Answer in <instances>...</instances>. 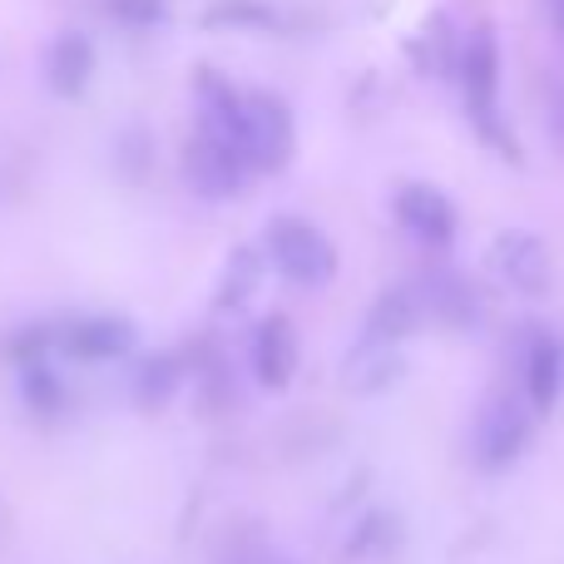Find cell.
<instances>
[{
    "label": "cell",
    "instance_id": "6da1fadb",
    "mask_svg": "<svg viewBox=\"0 0 564 564\" xmlns=\"http://www.w3.org/2000/svg\"><path fill=\"white\" fill-rule=\"evenodd\" d=\"M263 258L288 282H297V288H322V282L337 278V248H332V238L297 214H282L268 224Z\"/></svg>",
    "mask_w": 564,
    "mask_h": 564
},
{
    "label": "cell",
    "instance_id": "7a4b0ae2",
    "mask_svg": "<svg viewBox=\"0 0 564 564\" xmlns=\"http://www.w3.org/2000/svg\"><path fill=\"white\" fill-rule=\"evenodd\" d=\"M530 431H535V411L520 391H496V397L480 401L476 426H470V446H476V460L486 470H506L525 456Z\"/></svg>",
    "mask_w": 564,
    "mask_h": 564
},
{
    "label": "cell",
    "instance_id": "3957f363",
    "mask_svg": "<svg viewBox=\"0 0 564 564\" xmlns=\"http://www.w3.org/2000/svg\"><path fill=\"white\" fill-rule=\"evenodd\" d=\"M510 357H516L520 397L530 401V411H535V416H540V411H555L560 397H564V337H560V332L545 327V322L520 327Z\"/></svg>",
    "mask_w": 564,
    "mask_h": 564
},
{
    "label": "cell",
    "instance_id": "277c9868",
    "mask_svg": "<svg viewBox=\"0 0 564 564\" xmlns=\"http://www.w3.org/2000/svg\"><path fill=\"white\" fill-rule=\"evenodd\" d=\"M490 263H496V273L510 282L516 292H525V297H545L550 288H555V258H550L545 238L525 234V228H506V234L490 243Z\"/></svg>",
    "mask_w": 564,
    "mask_h": 564
},
{
    "label": "cell",
    "instance_id": "5b68a950",
    "mask_svg": "<svg viewBox=\"0 0 564 564\" xmlns=\"http://www.w3.org/2000/svg\"><path fill=\"white\" fill-rule=\"evenodd\" d=\"M397 224L406 228L416 243L426 248H451V238H456L460 218H456V204H451L441 188L431 184H406L397 194Z\"/></svg>",
    "mask_w": 564,
    "mask_h": 564
},
{
    "label": "cell",
    "instance_id": "8992f818",
    "mask_svg": "<svg viewBox=\"0 0 564 564\" xmlns=\"http://www.w3.org/2000/svg\"><path fill=\"white\" fill-rule=\"evenodd\" d=\"M184 178L194 184V194L204 198H234L248 178V164L214 134H198L184 154Z\"/></svg>",
    "mask_w": 564,
    "mask_h": 564
},
{
    "label": "cell",
    "instance_id": "52a82bcc",
    "mask_svg": "<svg viewBox=\"0 0 564 564\" xmlns=\"http://www.w3.org/2000/svg\"><path fill=\"white\" fill-rule=\"evenodd\" d=\"M248 367H253L258 387L282 391L297 371V332L282 312H268L263 322L253 327V341H248Z\"/></svg>",
    "mask_w": 564,
    "mask_h": 564
},
{
    "label": "cell",
    "instance_id": "ba28073f",
    "mask_svg": "<svg viewBox=\"0 0 564 564\" xmlns=\"http://www.w3.org/2000/svg\"><path fill=\"white\" fill-rule=\"evenodd\" d=\"M401 371H406V357H401L397 341H377V337H361L357 347L341 357V387L351 391V397H381V391H391L401 381Z\"/></svg>",
    "mask_w": 564,
    "mask_h": 564
},
{
    "label": "cell",
    "instance_id": "9c48e42d",
    "mask_svg": "<svg viewBox=\"0 0 564 564\" xmlns=\"http://www.w3.org/2000/svg\"><path fill=\"white\" fill-rule=\"evenodd\" d=\"M59 347L79 361H115L134 347V322H124V317H79L59 332Z\"/></svg>",
    "mask_w": 564,
    "mask_h": 564
},
{
    "label": "cell",
    "instance_id": "30bf717a",
    "mask_svg": "<svg viewBox=\"0 0 564 564\" xmlns=\"http://www.w3.org/2000/svg\"><path fill=\"white\" fill-rule=\"evenodd\" d=\"M416 297H421V312H431L446 327H470L480 317V292L460 273H426Z\"/></svg>",
    "mask_w": 564,
    "mask_h": 564
},
{
    "label": "cell",
    "instance_id": "8fae6325",
    "mask_svg": "<svg viewBox=\"0 0 564 564\" xmlns=\"http://www.w3.org/2000/svg\"><path fill=\"white\" fill-rule=\"evenodd\" d=\"M421 297L416 288H387L377 292V302L367 307V317H361V337H377V341H406L411 332L421 327Z\"/></svg>",
    "mask_w": 564,
    "mask_h": 564
},
{
    "label": "cell",
    "instance_id": "7c38bea8",
    "mask_svg": "<svg viewBox=\"0 0 564 564\" xmlns=\"http://www.w3.org/2000/svg\"><path fill=\"white\" fill-rule=\"evenodd\" d=\"M496 75H500L496 40H490L486 30H476V35L466 40V50H460V85H466V99L480 124L490 119V105H496Z\"/></svg>",
    "mask_w": 564,
    "mask_h": 564
},
{
    "label": "cell",
    "instance_id": "4fadbf2b",
    "mask_svg": "<svg viewBox=\"0 0 564 564\" xmlns=\"http://www.w3.org/2000/svg\"><path fill=\"white\" fill-rule=\"evenodd\" d=\"M263 273H268V258L258 253L253 243H243V248H234L228 253V263H224V278H218V307L224 312H243L248 302L258 297V288H263Z\"/></svg>",
    "mask_w": 564,
    "mask_h": 564
},
{
    "label": "cell",
    "instance_id": "5bb4252c",
    "mask_svg": "<svg viewBox=\"0 0 564 564\" xmlns=\"http://www.w3.org/2000/svg\"><path fill=\"white\" fill-rule=\"evenodd\" d=\"M178 387H184V361H178L174 351H149V357L134 367V381H129L134 401L139 406H149V411L169 406Z\"/></svg>",
    "mask_w": 564,
    "mask_h": 564
},
{
    "label": "cell",
    "instance_id": "9a60e30c",
    "mask_svg": "<svg viewBox=\"0 0 564 564\" xmlns=\"http://www.w3.org/2000/svg\"><path fill=\"white\" fill-rule=\"evenodd\" d=\"M50 89L55 95H79V89L89 85V75H95V50H89L85 35H59L55 45H50Z\"/></svg>",
    "mask_w": 564,
    "mask_h": 564
},
{
    "label": "cell",
    "instance_id": "2e32d148",
    "mask_svg": "<svg viewBox=\"0 0 564 564\" xmlns=\"http://www.w3.org/2000/svg\"><path fill=\"white\" fill-rule=\"evenodd\" d=\"M20 397H25V406L35 411V416H55V411H65V387H59V377L40 357L20 361Z\"/></svg>",
    "mask_w": 564,
    "mask_h": 564
},
{
    "label": "cell",
    "instance_id": "e0dca14e",
    "mask_svg": "<svg viewBox=\"0 0 564 564\" xmlns=\"http://www.w3.org/2000/svg\"><path fill=\"white\" fill-rule=\"evenodd\" d=\"M105 10L119 20V25H134V30L164 20V0H105Z\"/></svg>",
    "mask_w": 564,
    "mask_h": 564
},
{
    "label": "cell",
    "instance_id": "ac0fdd59",
    "mask_svg": "<svg viewBox=\"0 0 564 564\" xmlns=\"http://www.w3.org/2000/svg\"><path fill=\"white\" fill-rule=\"evenodd\" d=\"M555 139H560V144H564V95L555 99Z\"/></svg>",
    "mask_w": 564,
    "mask_h": 564
},
{
    "label": "cell",
    "instance_id": "d6986e66",
    "mask_svg": "<svg viewBox=\"0 0 564 564\" xmlns=\"http://www.w3.org/2000/svg\"><path fill=\"white\" fill-rule=\"evenodd\" d=\"M550 6V15H555V25H560V35H564V0H545Z\"/></svg>",
    "mask_w": 564,
    "mask_h": 564
}]
</instances>
